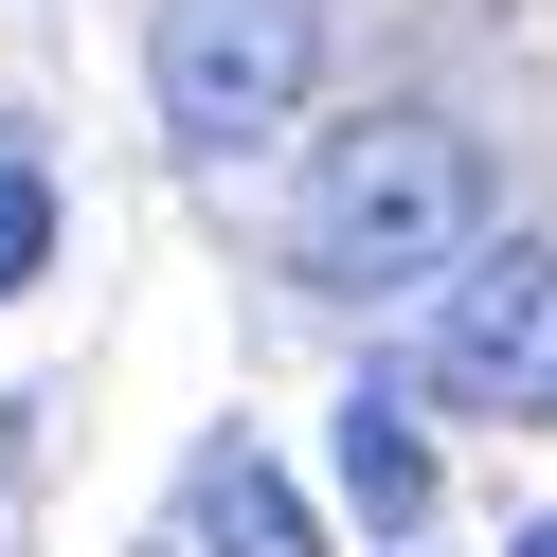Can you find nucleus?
Returning a JSON list of instances; mask_svg holds the SVG:
<instances>
[{"mask_svg": "<svg viewBox=\"0 0 557 557\" xmlns=\"http://www.w3.org/2000/svg\"><path fill=\"white\" fill-rule=\"evenodd\" d=\"M468 252H485V145L449 109L324 126V162H306V198H288V270L324 306H432Z\"/></svg>", "mask_w": 557, "mask_h": 557, "instance_id": "1", "label": "nucleus"}, {"mask_svg": "<svg viewBox=\"0 0 557 557\" xmlns=\"http://www.w3.org/2000/svg\"><path fill=\"white\" fill-rule=\"evenodd\" d=\"M324 90V0H145V109L181 162H252Z\"/></svg>", "mask_w": 557, "mask_h": 557, "instance_id": "2", "label": "nucleus"}, {"mask_svg": "<svg viewBox=\"0 0 557 557\" xmlns=\"http://www.w3.org/2000/svg\"><path fill=\"white\" fill-rule=\"evenodd\" d=\"M432 396H468V413H540L557 396V252L540 234H485L432 288Z\"/></svg>", "mask_w": 557, "mask_h": 557, "instance_id": "3", "label": "nucleus"}, {"mask_svg": "<svg viewBox=\"0 0 557 557\" xmlns=\"http://www.w3.org/2000/svg\"><path fill=\"white\" fill-rule=\"evenodd\" d=\"M181 557H324V521H306V485L270 468L252 432H198V468H181Z\"/></svg>", "mask_w": 557, "mask_h": 557, "instance_id": "4", "label": "nucleus"}, {"mask_svg": "<svg viewBox=\"0 0 557 557\" xmlns=\"http://www.w3.org/2000/svg\"><path fill=\"white\" fill-rule=\"evenodd\" d=\"M342 504H360L377 540H413V521H432V432H413V377H360V396H342Z\"/></svg>", "mask_w": 557, "mask_h": 557, "instance_id": "5", "label": "nucleus"}, {"mask_svg": "<svg viewBox=\"0 0 557 557\" xmlns=\"http://www.w3.org/2000/svg\"><path fill=\"white\" fill-rule=\"evenodd\" d=\"M37 270H54V162H37V145H0V306L37 288Z\"/></svg>", "mask_w": 557, "mask_h": 557, "instance_id": "6", "label": "nucleus"}, {"mask_svg": "<svg viewBox=\"0 0 557 557\" xmlns=\"http://www.w3.org/2000/svg\"><path fill=\"white\" fill-rule=\"evenodd\" d=\"M504 557H557V504H540V521H521V540H504Z\"/></svg>", "mask_w": 557, "mask_h": 557, "instance_id": "7", "label": "nucleus"}]
</instances>
